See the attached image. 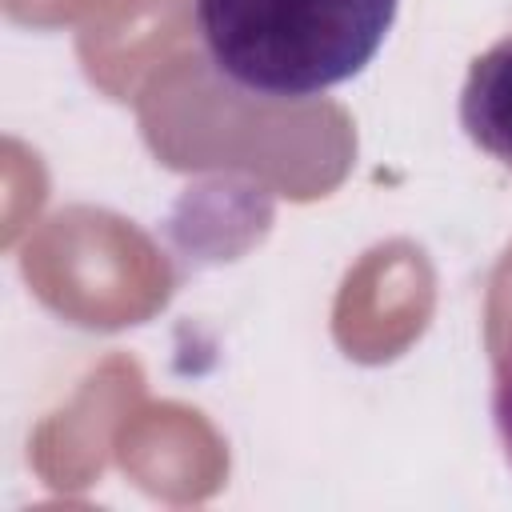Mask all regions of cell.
<instances>
[{
	"instance_id": "1",
	"label": "cell",
	"mask_w": 512,
	"mask_h": 512,
	"mask_svg": "<svg viewBox=\"0 0 512 512\" xmlns=\"http://www.w3.org/2000/svg\"><path fill=\"white\" fill-rule=\"evenodd\" d=\"M400 0H196L208 60L236 88L308 100L360 76Z\"/></svg>"
},
{
	"instance_id": "2",
	"label": "cell",
	"mask_w": 512,
	"mask_h": 512,
	"mask_svg": "<svg viewBox=\"0 0 512 512\" xmlns=\"http://www.w3.org/2000/svg\"><path fill=\"white\" fill-rule=\"evenodd\" d=\"M460 128L476 148L512 168V32L472 60L460 92Z\"/></svg>"
},
{
	"instance_id": "3",
	"label": "cell",
	"mask_w": 512,
	"mask_h": 512,
	"mask_svg": "<svg viewBox=\"0 0 512 512\" xmlns=\"http://www.w3.org/2000/svg\"><path fill=\"white\" fill-rule=\"evenodd\" d=\"M492 420L500 432V444L512 460V344L504 348L500 364H496V388H492Z\"/></svg>"
}]
</instances>
